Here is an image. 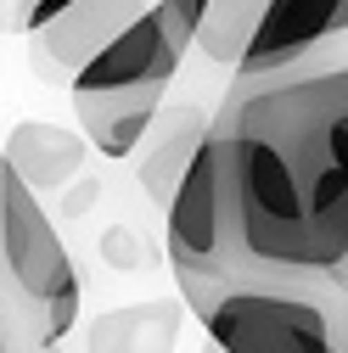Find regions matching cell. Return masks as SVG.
Wrapping results in <instances>:
<instances>
[{
	"mask_svg": "<svg viewBox=\"0 0 348 353\" xmlns=\"http://www.w3.org/2000/svg\"><path fill=\"white\" fill-rule=\"evenodd\" d=\"M348 0H264L247 46L236 57V73H281L320 57L326 46H342Z\"/></svg>",
	"mask_w": 348,
	"mask_h": 353,
	"instance_id": "3",
	"label": "cell"
},
{
	"mask_svg": "<svg viewBox=\"0 0 348 353\" xmlns=\"http://www.w3.org/2000/svg\"><path fill=\"white\" fill-rule=\"evenodd\" d=\"M202 353H220V347H213V342H208V347H202Z\"/></svg>",
	"mask_w": 348,
	"mask_h": 353,
	"instance_id": "11",
	"label": "cell"
},
{
	"mask_svg": "<svg viewBox=\"0 0 348 353\" xmlns=\"http://www.w3.org/2000/svg\"><path fill=\"white\" fill-rule=\"evenodd\" d=\"M0 168L46 202L51 191H62V185L79 180V168H84V141L73 135V129L46 123V118H23V123L12 129L6 152H0Z\"/></svg>",
	"mask_w": 348,
	"mask_h": 353,
	"instance_id": "6",
	"label": "cell"
},
{
	"mask_svg": "<svg viewBox=\"0 0 348 353\" xmlns=\"http://www.w3.org/2000/svg\"><path fill=\"white\" fill-rule=\"evenodd\" d=\"M168 84H129V90H90V96H73V118L84 129L102 157H135L146 129L163 107Z\"/></svg>",
	"mask_w": 348,
	"mask_h": 353,
	"instance_id": "5",
	"label": "cell"
},
{
	"mask_svg": "<svg viewBox=\"0 0 348 353\" xmlns=\"http://www.w3.org/2000/svg\"><path fill=\"white\" fill-rule=\"evenodd\" d=\"M168 118H174V129L157 141V152H146V163H141V180H146V191H152L157 202H168V191H174V180H180L186 157L197 152L202 129H208V118H202L197 107H180V112H168Z\"/></svg>",
	"mask_w": 348,
	"mask_h": 353,
	"instance_id": "8",
	"label": "cell"
},
{
	"mask_svg": "<svg viewBox=\"0 0 348 353\" xmlns=\"http://www.w3.org/2000/svg\"><path fill=\"white\" fill-rule=\"evenodd\" d=\"M0 353H12V342H6V325H0Z\"/></svg>",
	"mask_w": 348,
	"mask_h": 353,
	"instance_id": "10",
	"label": "cell"
},
{
	"mask_svg": "<svg viewBox=\"0 0 348 353\" xmlns=\"http://www.w3.org/2000/svg\"><path fill=\"white\" fill-rule=\"evenodd\" d=\"M141 12H146V0H73V6H62L51 23H39L28 34L39 79L46 84L73 79L107 39H118V28H129Z\"/></svg>",
	"mask_w": 348,
	"mask_h": 353,
	"instance_id": "4",
	"label": "cell"
},
{
	"mask_svg": "<svg viewBox=\"0 0 348 353\" xmlns=\"http://www.w3.org/2000/svg\"><path fill=\"white\" fill-rule=\"evenodd\" d=\"M348 68L309 57L281 73H236L208 129L225 152L236 286L337 292L348 275L342 180Z\"/></svg>",
	"mask_w": 348,
	"mask_h": 353,
	"instance_id": "1",
	"label": "cell"
},
{
	"mask_svg": "<svg viewBox=\"0 0 348 353\" xmlns=\"http://www.w3.org/2000/svg\"><path fill=\"white\" fill-rule=\"evenodd\" d=\"M62 6H73V0H17V6H12V17H17V28H23V34H34L39 23H51Z\"/></svg>",
	"mask_w": 348,
	"mask_h": 353,
	"instance_id": "9",
	"label": "cell"
},
{
	"mask_svg": "<svg viewBox=\"0 0 348 353\" xmlns=\"http://www.w3.org/2000/svg\"><path fill=\"white\" fill-rule=\"evenodd\" d=\"M220 353H348L342 297L298 286H231L202 314Z\"/></svg>",
	"mask_w": 348,
	"mask_h": 353,
	"instance_id": "2",
	"label": "cell"
},
{
	"mask_svg": "<svg viewBox=\"0 0 348 353\" xmlns=\"http://www.w3.org/2000/svg\"><path fill=\"white\" fill-rule=\"evenodd\" d=\"M258 12H264V0H208L202 28H197L191 46H197L213 68H236V57H242V46H247Z\"/></svg>",
	"mask_w": 348,
	"mask_h": 353,
	"instance_id": "7",
	"label": "cell"
}]
</instances>
